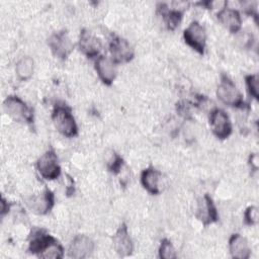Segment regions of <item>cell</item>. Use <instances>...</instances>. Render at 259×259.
Instances as JSON below:
<instances>
[{"label":"cell","instance_id":"obj_1","mask_svg":"<svg viewBox=\"0 0 259 259\" xmlns=\"http://www.w3.org/2000/svg\"><path fill=\"white\" fill-rule=\"evenodd\" d=\"M29 250L38 257L46 259H58L64 255L63 248L59 242L41 231L33 233L29 242Z\"/></svg>","mask_w":259,"mask_h":259},{"label":"cell","instance_id":"obj_2","mask_svg":"<svg viewBox=\"0 0 259 259\" xmlns=\"http://www.w3.org/2000/svg\"><path fill=\"white\" fill-rule=\"evenodd\" d=\"M53 121L56 128L66 137L77 135V124L71 110L64 105H57L53 112Z\"/></svg>","mask_w":259,"mask_h":259},{"label":"cell","instance_id":"obj_3","mask_svg":"<svg viewBox=\"0 0 259 259\" xmlns=\"http://www.w3.org/2000/svg\"><path fill=\"white\" fill-rule=\"evenodd\" d=\"M4 110L8 115L18 121L32 122L33 115L31 109L17 96H9L5 99Z\"/></svg>","mask_w":259,"mask_h":259},{"label":"cell","instance_id":"obj_4","mask_svg":"<svg viewBox=\"0 0 259 259\" xmlns=\"http://www.w3.org/2000/svg\"><path fill=\"white\" fill-rule=\"evenodd\" d=\"M217 95L219 99L227 105L239 106L242 104V95L240 91L227 76L222 77V81L217 90Z\"/></svg>","mask_w":259,"mask_h":259},{"label":"cell","instance_id":"obj_5","mask_svg":"<svg viewBox=\"0 0 259 259\" xmlns=\"http://www.w3.org/2000/svg\"><path fill=\"white\" fill-rule=\"evenodd\" d=\"M37 169L45 179L53 180L59 177L61 173V168L59 166L58 158L55 152H46L37 161Z\"/></svg>","mask_w":259,"mask_h":259},{"label":"cell","instance_id":"obj_6","mask_svg":"<svg viewBox=\"0 0 259 259\" xmlns=\"http://www.w3.org/2000/svg\"><path fill=\"white\" fill-rule=\"evenodd\" d=\"M184 39L188 46L194 49L199 54H203L205 48V30L198 22H192L184 30Z\"/></svg>","mask_w":259,"mask_h":259},{"label":"cell","instance_id":"obj_7","mask_svg":"<svg viewBox=\"0 0 259 259\" xmlns=\"http://www.w3.org/2000/svg\"><path fill=\"white\" fill-rule=\"evenodd\" d=\"M209 123L213 134L220 139H226L232 132V125L227 113L221 109H214L210 113Z\"/></svg>","mask_w":259,"mask_h":259},{"label":"cell","instance_id":"obj_8","mask_svg":"<svg viewBox=\"0 0 259 259\" xmlns=\"http://www.w3.org/2000/svg\"><path fill=\"white\" fill-rule=\"evenodd\" d=\"M49 47L54 55L60 59H66L73 50V44L65 31L52 34L49 38Z\"/></svg>","mask_w":259,"mask_h":259},{"label":"cell","instance_id":"obj_9","mask_svg":"<svg viewBox=\"0 0 259 259\" xmlns=\"http://www.w3.org/2000/svg\"><path fill=\"white\" fill-rule=\"evenodd\" d=\"M109 50L112 56V61L114 63L128 62L134 57V52L130 44L125 39L118 36L111 40Z\"/></svg>","mask_w":259,"mask_h":259},{"label":"cell","instance_id":"obj_10","mask_svg":"<svg viewBox=\"0 0 259 259\" xmlns=\"http://www.w3.org/2000/svg\"><path fill=\"white\" fill-rule=\"evenodd\" d=\"M93 241L89 237L79 235L75 237V239L72 241L70 245L69 256L76 259L86 258L91 255V253L93 252Z\"/></svg>","mask_w":259,"mask_h":259},{"label":"cell","instance_id":"obj_11","mask_svg":"<svg viewBox=\"0 0 259 259\" xmlns=\"http://www.w3.org/2000/svg\"><path fill=\"white\" fill-rule=\"evenodd\" d=\"M27 205L30 207V209H32L33 212L45 214L50 211L54 205V194L47 189L44 192L28 198Z\"/></svg>","mask_w":259,"mask_h":259},{"label":"cell","instance_id":"obj_12","mask_svg":"<svg viewBox=\"0 0 259 259\" xmlns=\"http://www.w3.org/2000/svg\"><path fill=\"white\" fill-rule=\"evenodd\" d=\"M113 246L119 256H128L133 252V242L127 233V229L122 225L113 237Z\"/></svg>","mask_w":259,"mask_h":259},{"label":"cell","instance_id":"obj_13","mask_svg":"<svg viewBox=\"0 0 259 259\" xmlns=\"http://www.w3.org/2000/svg\"><path fill=\"white\" fill-rule=\"evenodd\" d=\"M96 70L103 83L110 85L115 78L116 69L114 62L107 57H99L96 61Z\"/></svg>","mask_w":259,"mask_h":259},{"label":"cell","instance_id":"obj_14","mask_svg":"<svg viewBox=\"0 0 259 259\" xmlns=\"http://www.w3.org/2000/svg\"><path fill=\"white\" fill-rule=\"evenodd\" d=\"M229 247L232 257L238 259H247L250 256L251 250L247 240L239 234H234L230 241Z\"/></svg>","mask_w":259,"mask_h":259},{"label":"cell","instance_id":"obj_15","mask_svg":"<svg viewBox=\"0 0 259 259\" xmlns=\"http://www.w3.org/2000/svg\"><path fill=\"white\" fill-rule=\"evenodd\" d=\"M79 48L82 53L85 54L87 57L93 58L98 55L101 49V44L99 39L93 36L90 32H88L87 30H83L80 34Z\"/></svg>","mask_w":259,"mask_h":259},{"label":"cell","instance_id":"obj_16","mask_svg":"<svg viewBox=\"0 0 259 259\" xmlns=\"http://www.w3.org/2000/svg\"><path fill=\"white\" fill-rule=\"evenodd\" d=\"M197 217L204 225L217 221L218 212L211 198L208 195H204L203 198L199 201L197 208Z\"/></svg>","mask_w":259,"mask_h":259},{"label":"cell","instance_id":"obj_17","mask_svg":"<svg viewBox=\"0 0 259 259\" xmlns=\"http://www.w3.org/2000/svg\"><path fill=\"white\" fill-rule=\"evenodd\" d=\"M220 22L230 31L237 32L241 27V17L238 11L231 9V8H225L218 14Z\"/></svg>","mask_w":259,"mask_h":259},{"label":"cell","instance_id":"obj_18","mask_svg":"<svg viewBox=\"0 0 259 259\" xmlns=\"http://www.w3.org/2000/svg\"><path fill=\"white\" fill-rule=\"evenodd\" d=\"M159 172L154 168H148L142 173V184L152 194L159 193Z\"/></svg>","mask_w":259,"mask_h":259},{"label":"cell","instance_id":"obj_19","mask_svg":"<svg viewBox=\"0 0 259 259\" xmlns=\"http://www.w3.org/2000/svg\"><path fill=\"white\" fill-rule=\"evenodd\" d=\"M16 75L20 80H27L33 73V60L30 57H23L15 67Z\"/></svg>","mask_w":259,"mask_h":259},{"label":"cell","instance_id":"obj_20","mask_svg":"<svg viewBox=\"0 0 259 259\" xmlns=\"http://www.w3.org/2000/svg\"><path fill=\"white\" fill-rule=\"evenodd\" d=\"M159 256L164 259H172V258L176 257L174 247L169 240L164 239L161 242V246L159 249Z\"/></svg>","mask_w":259,"mask_h":259},{"label":"cell","instance_id":"obj_21","mask_svg":"<svg viewBox=\"0 0 259 259\" xmlns=\"http://www.w3.org/2000/svg\"><path fill=\"white\" fill-rule=\"evenodd\" d=\"M246 83L247 87L249 89L250 94L255 97L256 99L259 96V85H258V77L257 75H249L246 77Z\"/></svg>","mask_w":259,"mask_h":259},{"label":"cell","instance_id":"obj_22","mask_svg":"<svg viewBox=\"0 0 259 259\" xmlns=\"http://www.w3.org/2000/svg\"><path fill=\"white\" fill-rule=\"evenodd\" d=\"M245 220L248 225H255L258 221V210L255 206L247 208L245 212Z\"/></svg>","mask_w":259,"mask_h":259},{"label":"cell","instance_id":"obj_23","mask_svg":"<svg viewBox=\"0 0 259 259\" xmlns=\"http://www.w3.org/2000/svg\"><path fill=\"white\" fill-rule=\"evenodd\" d=\"M121 164H122L121 158H120L119 156H117L116 154L113 153L112 156H111V159H110L109 162H108V168H109V170H110L111 172H113V173H117L118 170H119L120 167H121Z\"/></svg>","mask_w":259,"mask_h":259}]
</instances>
